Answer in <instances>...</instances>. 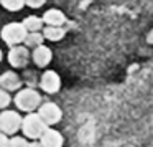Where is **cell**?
<instances>
[{
	"label": "cell",
	"mask_w": 153,
	"mask_h": 147,
	"mask_svg": "<svg viewBox=\"0 0 153 147\" xmlns=\"http://www.w3.org/2000/svg\"><path fill=\"white\" fill-rule=\"evenodd\" d=\"M15 106L18 107L23 112H33L38 106L41 104V96L36 89L33 88H23V89H18L17 94L13 98Z\"/></svg>",
	"instance_id": "1"
},
{
	"label": "cell",
	"mask_w": 153,
	"mask_h": 147,
	"mask_svg": "<svg viewBox=\"0 0 153 147\" xmlns=\"http://www.w3.org/2000/svg\"><path fill=\"white\" fill-rule=\"evenodd\" d=\"M46 127L48 126L45 124V121L38 116V112H28L25 117H22L20 129L23 130L25 137H28V139H33V140L40 139V136L45 132Z\"/></svg>",
	"instance_id": "2"
},
{
	"label": "cell",
	"mask_w": 153,
	"mask_h": 147,
	"mask_svg": "<svg viewBox=\"0 0 153 147\" xmlns=\"http://www.w3.org/2000/svg\"><path fill=\"white\" fill-rule=\"evenodd\" d=\"M27 33L28 32L25 30V27L22 23H18V22H12V23H7L4 28H2L0 37H2V40H4L5 45H8V46H15V45L23 43Z\"/></svg>",
	"instance_id": "3"
},
{
	"label": "cell",
	"mask_w": 153,
	"mask_h": 147,
	"mask_svg": "<svg viewBox=\"0 0 153 147\" xmlns=\"http://www.w3.org/2000/svg\"><path fill=\"white\" fill-rule=\"evenodd\" d=\"M22 126V116L17 111L4 109L0 112V132L5 136H15L20 130Z\"/></svg>",
	"instance_id": "4"
},
{
	"label": "cell",
	"mask_w": 153,
	"mask_h": 147,
	"mask_svg": "<svg viewBox=\"0 0 153 147\" xmlns=\"http://www.w3.org/2000/svg\"><path fill=\"white\" fill-rule=\"evenodd\" d=\"M36 109H38V116L45 121V124H46L48 127L58 124L61 121V117H63V111H61V107L58 106L56 103L40 104Z\"/></svg>",
	"instance_id": "5"
},
{
	"label": "cell",
	"mask_w": 153,
	"mask_h": 147,
	"mask_svg": "<svg viewBox=\"0 0 153 147\" xmlns=\"http://www.w3.org/2000/svg\"><path fill=\"white\" fill-rule=\"evenodd\" d=\"M30 61V51L27 46H22V45H15L10 46L8 51V63L13 68H25Z\"/></svg>",
	"instance_id": "6"
},
{
	"label": "cell",
	"mask_w": 153,
	"mask_h": 147,
	"mask_svg": "<svg viewBox=\"0 0 153 147\" xmlns=\"http://www.w3.org/2000/svg\"><path fill=\"white\" fill-rule=\"evenodd\" d=\"M40 88L48 94H54L56 91H59L61 88V78L56 71L53 70H48L41 74V80H40Z\"/></svg>",
	"instance_id": "7"
},
{
	"label": "cell",
	"mask_w": 153,
	"mask_h": 147,
	"mask_svg": "<svg viewBox=\"0 0 153 147\" xmlns=\"http://www.w3.org/2000/svg\"><path fill=\"white\" fill-rule=\"evenodd\" d=\"M31 60L36 64L38 68H45L50 64V61L53 60V51L50 50L45 45H38L33 48V53H31Z\"/></svg>",
	"instance_id": "8"
},
{
	"label": "cell",
	"mask_w": 153,
	"mask_h": 147,
	"mask_svg": "<svg viewBox=\"0 0 153 147\" xmlns=\"http://www.w3.org/2000/svg\"><path fill=\"white\" fill-rule=\"evenodd\" d=\"M0 88L5 91H18L22 88V78L15 71H5L0 74Z\"/></svg>",
	"instance_id": "9"
},
{
	"label": "cell",
	"mask_w": 153,
	"mask_h": 147,
	"mask_svg": "<svg viewBox=\"0 0 153 147\" xmlns=\"http://www.w3.org/2000/svg\"><path fill=\"white\" fill-rule=\"evenodd\" d=\"M40 144H41V147H63L64 139L58 130L46 127L45 132L40 136Z\"/></svg>",
	"instance_id": "10"
},
{
	"label": "cell",
	"mask_w": 153,
	"mask_h": 147,
	"mask_svg": "<svg viewBox=\"0 0 153 147\" xmlns=\"http://www.w3.org/2000/svg\"><path fill=\"white\" fill-rule=\"evenodd\" d=\"M41 20H43V25H48V27H63L66 23L64 14L58 8H51V10L45 12Z\"/></svg>",
	"instance_id": "11"
},
{
	"label": "cell",
	"mask_w": 153,
	"mask_h": 147,
	"mask_svg": "<svg viewBox=\"0 0 153 147\" xmlns=\"http://www.w3.org/2000/svg\"><path fill=\"white\" fill-rule=\"evenodd\" d=\"M43 30V38L45 40H50V41H59L64 38V28L63 27H45L41 28Z\"/></svg>",
	"instance_id": "12"
},
{
	"label": "cell",
	"mask_w": 153,
	"mask_h": 147,
	"mask_svg": "<svg viewBox=\"0 0 153 147\" xmlns=\"http://www.w3.org/2000/svg\"><path fill=\"white\" fill-rule=\"evenodd\" d=\"M22 25L25 27L27 32H40L43 28V20L40 17H36V15H30V17L25 18Z\"/></svg>",
	"instance_id": "13"
},
{
	"label": "cell",
	"mask_w": 153,
	"mask_h": 147,
	"mask_svg": "<svg viewBox=\"0 0 153 147\" xmlns=\"http://www.w3.org/2000/svg\"><path fill=\"white\" fill-rule=\"evenodd\" d=\"M43 41H45V38L40 32H28L25 40H23V43L27 48H35V46H38V45H43Z\"/></svg>",
	"instance_id": "14"
},
{
	"label": "cell",
	"mask_w": 153,
	"mask_h": 147,
	"mask_svg": "<svg viewBox=\"0 0 153 147\" xmlns=\"http://www.w3.org/2000/svg\"><path fill=\"white\" fill-rule=\"evenodd\" d=\"M0 4L5 10H10V12H18L25 7L23 0H0Z\"/></svg>",
	"instance_id": "15"
},
{
	"label": "cell",
	"mask_w": 153,
	"mask_h": 147,
	"mask_svg": "<svg viewBox=\"0 0 153 147\" xmlns=\"http://www.w3.org/2000/svg\"><path fill=\"white\" fill-rule=\"evenodd\" d=\"M10 103H12V96H10V93L0 88V109H7Z\"/></svg>",
	"instance_id": "16"
},
{
	"label": "cell",
	"mask_w": 153,
	"mask_h": 147,
	"mask_svg": "<svg viewBox=\"0 0 153 147\" xmlns=\"http://www.w3.org/2000/svg\"><path fill=\"white\" fill-rule=\"evenodd\" d=\"M27 146H28V140L25 137L13 136L12 139H8V147H27Z\"/></svg>",
	"instance_id": "17"
},
{
	"label": "cell",
	"mask_w": 153,
	"mask_h": 147,
	"mask_svg": "<svg viewBox=\"0 0 153 147\" xmlns=\"http://www.w3.org/2000/svg\"><path fill=\"white\" fill-rule=\"evenodd\" d=\"M23 2H25V5H28L30 8H40L45 5L46 0H23Z\"/></svg>",
	"instance_id": "18"
},
{
	"label": "cell",
	"mask_w": 153,
	"mask_h": 147,
	"mask_svg": "<svg viewBox=\"0 0 153 147\" xmlns=\"http://www.w3.org/2000/svg\"><path fill=\"white\" fill-rule=\"evenodd\" d=\"M0 147H8V136L0 132Z\"/></svg>",
	"instance_id": "19"
},
{
	"label": "cell",
	"mask_w": 153,
	"mask_h": 147,
	"mask_svg": "<svg viewBox=\"0 0 153 147\" xmlns=\"http://www.w3.org/2000/svg\"><path fill=\"white\" fill-rule=\"evenodd\" d=\"M27 147H41V144L40 142H36V140H33V142H28V146Z\"/></svg>",
	"instance_id": "20"
},
{
	"label": "cell",
	"mask_w": 153,
	"mask_h": 147,
	"mask_svg": "<svg viewBox=\"0 0 153 147\" xmlns=\"http://www.w3.org/2000/svg\"><path fill=\"white\" fill-rule=\"evenodd\" d=\"M2 58H4V55H2V50H0V61H2Z\"/></svg>",
	"instance_id": "21"
}]
</instances>
